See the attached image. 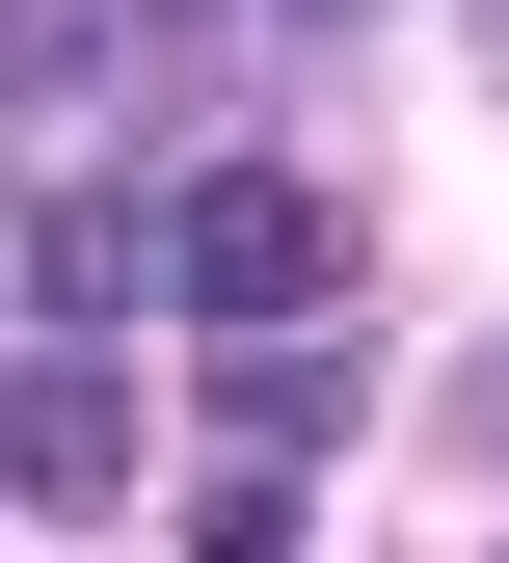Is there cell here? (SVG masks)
<instances>
[{
	"instance_id": "277c9868",
	"label": "cell",
	"mask_w": 509,
	"mask_h": 563,
	"mask_svg": "<svg viewBox=\"0 0 509 563\" xmlns=\"http://www.w3.org/2000/svg\"><path fill=\"white\" fill-rule=\"evenodd\" d=\"M429 430H456V456L509 483V349H456V376H429Z\"/></svg>"
},
{
	"instance_id": "7a4b0ae2",
	"label": "cell",
	"mask_w": 509,
	"mask_h": 563,
	"mask_svg": "<svg viewBox=\"0 0 509 563\" xmlns=\"http://www.w3.org/2000/svg\"><path fill=\"white\" fill-rule=\"evenodd\" d=\"M0 510H134V376L108 349H0Z\"/></svg>"
},
{
	"instance_id": "6da1fadb",
	"label": "cell",
	"mask_w": 509,
	"mask_h": 563,
	"mask_svg": "<svg viewBox=\"0 0 509 563\" xmlns=\"http://www.w3.org/2000/svg\"><path fill=\"white\" fill-rule=\"evenodd\" d=\"M162 296H188L214 349H268V322H322V296H348V188H296V162H214L188 216H162Z\"/></svg>"
},
{
	"instance_id": "3957f363",
	"label": "cell",
	"mask_w": 509,
	"mask_h": 563,
	"mask_svg": "<svg viewBox=\"0 0 509 563\" xmlns=\"http://www.w3.org/2000/svg\"><path fill=\"white\" fill-rule=\"evenodd\" d=\"M348 402H376V376H348L322 322H268V349H214V430H242V456H322Z\"/></svg>"
}]
</instances>
